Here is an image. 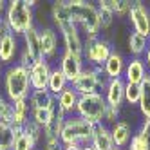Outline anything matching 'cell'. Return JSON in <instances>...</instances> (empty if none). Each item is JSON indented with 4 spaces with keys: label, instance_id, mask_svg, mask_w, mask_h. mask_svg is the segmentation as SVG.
Instances as JSON below:
<instances>
[{
    "label": "cell",
    "instance_id": "obj_1",
    "mask_svg": "<svg viewBox=\"0 0 150 150\" xmlns=\"http://www.w3.org/2000/svg\"><path fill=\"white\" fill-rule=\"evenodd\" d=\"M69 15L72 24L83 31L85 38L100 36V16H98V6H94L85 0H69L67 2Z\"/></svg>",
    "mask_w": 150,
    "mask_h": 150
},
{
    "label": "cell",
    "instance_id": "obj_2",
    "mask_svg": "<svg viewBox=\"0 0 150 150\" xmlns=\"http://www.w3.org/2000/svg\"><path fill=\"white\" fill-rule=\"evenodd\" d=\"M2 89L4 96L11 101L18 100H27L33 87H31V78H29V69L22 67L20 63H13L4 71L2 78Z\"/></svg>",
    "mask_w": 150,
    "mask_h": 150
},
{
    "label": "cell",
    "instance_id": "obj_3",
    "mask_svg": "<svg viewBox=\"0 0 150 150\" xmlns=\"http://www.w3.org/2000/svg\"><path fill=\"white\" fill-rule=\"evenodd\" d=\"M4 20L15 36H22L31 27H35V9L29 6L27 0H11L7 2Z\"/></svg>",
    "mask_w": 150,
    "mask_h": 150
},
{
    "label": "cell",
    "instance_id": "obj_4",
    "mask_svg": "<svg viewBox=\"0 0 150 150\" xmlns=\"http://www.w3.org/2000/svg\"><path fill=\"white\" fill-rule=\"evenodd\" d=\"M94 123L83 120L80 116H67L65 123H63L62 128V136H60V141L63 145H91V139L94 134Z\"/></svg>",
    "mask_w": 150,
    "mask_h": 150
},
{
    "label": "cell",
    "instance_id": "obj_5",
    "mask_svg": "<svg viewBox=\"0 0 150 150\" xmlns=\"http://www.w3.org/2000/svg\"><path fill=\"white\" fill-rule=\"evenodd\" d=\"M107 85H109V78L105 76L103 67H89L87 65L71 87L80 96H85V94H103Z\"/></svg>",
    "mask_w": 150,
    "mask_h": 150
},
{
    "label": "cell",
    "instance_id": "obj_6",
    "mask_svg": "<svg viewBox=\"0 0 150 150\" xmlns=\"http://www.w3.org/2000/svg\"><path fill=\"white\" fill-rule=\"evenodd\" d=\"M107 101L103 94H85L80 96L78 105H76V116L83 117L94 125L103 123V117L107 112Z\"/></svg>",
    "mask_w": 150,
    "mask_h": 150
},
{
    "label": "cell",
    "instance_id": "obj_7",
    "mask_svg": "<svg viewBox=\"0 0 150 150\" xmlns=\"http://www.w3.org/2000/svg\"><path fill=\"white\" fill-rule=\"evenodd\" d=\"M112 44L103 36L85 38L83 42V62H87L89 67H103V63L112 52Z\"/></svg>",
    "mask_w": 150,
    "mask_h": 150
},
{
    "label": "cell",
    "instance_id": "obj_8",
    "mask_svg": "<svg viewBox=\"0 0 150 150\" xmlns=\"http://www.w3.org/2000/svg\"><path fill=\"white\" fill-rule=\"evenodd\" d=\"M130 24L134 27V33H139L146 38H150V11L143 2H132L130 7Z\"/></svg>",
    "mask_w": 150,
    "mask_h": 150
},
{
    "label": "cell",
    "instance_id": "obj_9",
    "mask_svg": "<svg viewBox=\"0 0 150 150\" xmlns=\"http://www.w3.org/2000/svg\"><path fill=\"white\" fill-rule=\"evenodd\" d=\"M85 69V62L81 56L78 54H72L69 51H63L62 52V58H60V71L63 72V76L67 78L69 85H72L76 81V78L81 74V71Z\"/></svg>",
    "mask_w": 150,
    "mask_h": 150
},
{
    "label": "cell",
    "instance_id": "obj_10",
    "mask_svg": "<svg viewBox=\"0 0 150 150\" xmlns=\"http://www.w3.org/2000/svg\"><path fill=\"white\" fill-rule=\"evenodd\" d=\"M58 31H60L62 40H63V47H65L63 51H69L72 54L81 56L83 54V40L80 36V29L71 22V24L62 25Z\"/></svg>",
    "mask_w": 150,
    "mask_h": 150
},
{
    "label": "cell",
    "instance_id": "obj_11",
    "mask_svg": "<svg viewBox=\"0 0 150 150\" xmlns=\"http://www.w3.org/2000/svg\"><path fill=\"white\" fill-rule=\"evenodd\" d=\"M51 63L49 60H40L35 62L29 69V78H31V87L33 91H44L47 89V83H49V76H51Z\"/></svg>",
    "mask_w": 150,
    "mask_h": 150
},
{
    "label": "cell",
    "instance_id": "obj_12",
    "mask_svg": "<svg viewBox=\"0 0 150 150\" xmlns=\"http://www.w3.org/2000/svg\"><path fill=\"white\" fill-rule=\"evenodd\" d=\"M125 80L123 78H116V80H109V85L103 92L105 101L109 107L114 109H121V105L125 103Z\"/></svg>",
    "mask_w": 150,
    "mask_h": 150
},
{
    "label": "cell",
    "instance_id": "obj_13",
    "mask_svg": "<svg viewBox=\"0 0 150 150\" xmlns=\"http://www.w3.org/2000/svg\"><path fill=\"white\" fill-rule=\"evenodd\" d=\"M20 52V45H18V36L15 35H7L4 38H0V63L6 67L13 65L15 58Z\"/></svg>",
    "mask_w": 150,
    "mask_h": 150
},
{
    "label": "cell",
    "instance_id": "obj_14",
    "mask_svg": "<svg viewBox=\"0 0 150 150\" xmlns=\"http://www.w3.org/2000/svg\"><path fill=\"white\" fill-rule=\"evenodd\" d=\"M148 74L146 71V63L143 58H132L130 62H127V67L123 72V80L125 83H132V85H141L145 76Z\"/></svg>",
    "mask_w": 150,
    "mask_h": 150
},
{
    "label": "cell",
    "instance_id": "obj_15",
    "mask_svg": "<svg viewBox=\"0 0 150 150\" xmlns=\"http://www.w3.org/2000/svg\"><path fill=\"white\" fill-rule=\"evenodd\" d=\"M40 47L45 60L52 58L58 51V33L54 27H42L40 29Z\"/></svg>",
    "mask_w": 150,
    "mask_h": 150
},
{
    "label": "cell",
    "instance_id": "obj_16",
    "mask_svg": "<svg viewBox=\"0 0 150 150\" xmlns=\"http://www.w3.org/2000/svg\"><path fill=\"white\" fill-rule=\"evenodd\" d=\"M127 67V62L123 58L121 52L112 51L110 56L107 58V62L103 63V72L109 80H116V78H123V72Z\"/></svg>",
    "mask_w": 150,
    "mask_h": 150
},
{
    "label": "cell",
    "instance_id": "obj_17",
    "mask_svg": "<svg viewBox=\"0 0 150 150\" xmlns=\"http://www.w3.org/2000/svg\"><path fill=\"white\" fill-rule=\"evenodd\" d=\"M91 145L94 146V150H114V141H112V134L110 128L105 123H100L94 127V134L91 139Z\"/></svg>",
    "mask_w": 150,
    "mask_h": 150
},
{
    "label": "cell",
    "instance_id": "obj_18",
    "mask_svg": "<svg viewBox=\"0 0 150 150\" xmlns=\"http://www.w3.org/2000/svg\"><path fill=\"white\" fill-rule=\"evenodd\" d=\"M22 40H24V49L33 56L35 62H40L44 60V54H42V47H40V29L35 25L31 27L27 33L22 35Z\"/></svg>",
    "mask_w": 150,
    "mask_h": 150
},
{
    "label": "cell",
    "instance_id": "obj_19",
    "mask_svg": "<svg viewBox=\"0 0 150 150\" xmlns=\"http://www.w3.org/2000/svg\"><path fill=\"white\" fill-rule=\"evenodd\" d=\"M110 134H112V141H114V146L116 148H127L128 143L132 139V128L127 121H116L112 127H110Z\"/></svg>",
    "mask_w": 150,
    "mask_h": 150
},
{
    "label": "cell",
    "instance_id": "obj_20",
    "mask_svg": "<svg viewBox=\"0 0 150 150\" xmlns=\"http://www.w3.org/2000/svg\"><path fill=\"white\" fill-rule=\"evenodd\" d=\"M27 101H29L31 110L33 109H52V107L56 105V96H52L47 89H44V91H31Z\"/></svg>",
    "mask_w": 150,
    "mask_h": 150
},
{
    "label": "cell",
    "instance_id": "obj_21",
    "mask_svg": "<svg viewBox=\"0 0 150 150\" xmlns=\"http://www.w3.org/2000/svg\"><path fill=\"white\" fill-rule=\"evenodd\" d=\"M65 120H67V114L56 105V107H54V114H52L51 121H49L47 127L44 128V139H47V137H56V139H60V136H62V128H63V123H65Z\"/></svg>",
    "mask_w": 150,
    "mask_h": 150
},
{
    "label": "cell",
    "instance_id": "obj_22",
    "mask_svg": "<svg viewBox=\"0 0 150 150\" xmlns=\"http://www.w3.org/2000/svg\"><path fill=\"white\" fill-rule=\"evenodd\" d=\"M78 100H80V94L69 85L65 91H62V92L56 96V105H58L65 114H72V112H76Z\"/></svg>",
    "mask_w": 150,
    "mask_h": 150
},
{
    "label": "cell",
    "instance_id": "obj_23",
    "mask_svg": "<svg viewBox=\"0 0 150 150\" xmlns=\"http://www.w3.org/2000/svg\"><path fill=\"white\" fill-rule=\"evenodd\" d=\"M31 120V107L27 100H18L13 103V121L11 125L16 128H22Z\"/></svg>",
    "mask_w": 150,
    "mask_h": 150
},
{
    "label": "cell",
    "instance_id": "obj_24",
    "mask_svg": "<svg viewBox=\"0 0 150 150\" xmlns=\"http://www.w3.org/2000/svg\"><path fill=\"white\" fill-rule=\"evenodd\" d=\"M51 18L52 22H54V25L60 29L62 25L65 24H71V15H69V7H67V2H63V0H56L54 4H52L51 7Z\"/></svg>",
    "mask_w": 150,
    "mask_h": 150
},
{
    "label": "cell",
    "instance_id": "obj_25",
    "mask_svg": "<svg viewBox=\"0 0 150 150\" xmlns=\"http://www.w3.org/2000/svg\"><path fill=\"white\" fill-rule=\"evenodd\" d=\"M67 87H69V81H67L65 76H63V72L60 71V67H52L51 76H49V83H47V91L52 96H58L62 91H65Z\"/></svg>",
    "mask_w": 150,
    "mask_h": 150
},
{
    "label": "cell",
    "instance_id": "obj_26",
    "mask_svg": "<svg viewBox=\"0 0 150 150\" xmlns=\"http://www.w3.org/2000/svg\"><path fill=\"white\" fill-rule=\"evenodd\" d=\"M22 132V128H16L13 125L0 123V150H13L15 137Z\"/></svg>",
    "mask_w": 150,
    "mask_h": 150
},
{
    "label": "cell",
    "instance_id": "obj_27",
    "mask_svg": "<svg viewBox=\"0 0 150 150\" xmlns=\"http://www.w3.org/2000/svg\"><path fill=\"white\" fill-rule=\"evenodd\" d=\"M139 89H141V96H139V103H137L139 112L145 120H150V74L145 76Z\"/></svg>",
    "mask_w": 150,
    "mask_h": 150
},
{
    "label": "cell",
    "instance_id": "obj_28",
    "mask_svg": "<svg viewBox=\"0 0 150 150\" xmlns=\"http://www.w3.org/2000/svg\"><path fill=\"white\" fill-rule=\"evenodd\" d=\"M146 45H148V38L132 31L130 36H128V51L134 54V58H141V54H145L146 51Z\"/></svg>",
    "mask_w": 150,
    "mask_h": 150
},
{
    "label": "cell",
    "instance_id": "obj_29",
    "mask_svg": "<svg viewBox=\"0 0 150 150\" xmlns=\"http://www.w3.org/2000/svg\"><path fill=\"white\" fill-rule=\"evenodd\" d=\"M98 16H100V27L101 29H109L114 24L116 15L112 13V9L109 7L107 0H100V2H98Z\"/></svg>",
    "mask_w": 150,
    "mask_h": 150
},
{
    "label": "cell",
    "instance_id": "obj_30",
    "mask_svg": "<svg viewBox=\"0 0 150 150\" xmlns=\"http://www.w3.org/2000/svg\"><path fill=\"white\" fill-rule=\"evenodd\" d=\"M54 107H52V109H33V110H31V121H35L38 127L45 128L47 123L51 121L52 114H54Z\"/></svg>",
    "mask_w": 150,
    "mask_h": 150
},
{
    "label": "cell",
    "instance_id": "obj_31",
    "mask_svg": "<svg viewBox=\"0 0 150 150\" xmlns=\"http://www.w3.org/2000/svg\"><path fill=\"white\" fill-rule=\"evenodd\" d=\"M13 121V103L4 94H0V123L11 125Z\"/></svg>",
    "mask_w": 150,
    "mask_h": 150
},
{
    "label": "cell",
    "instance_id": "obj_32",
    "mask_svg": "<svg viewBox=\"0 0 150 150\" xmlns=\"http://www.w3.org/2000/svg\"><path fill=\"white\" fill-rule=\"evenodd\" d=\"M35 148H36V141L29 134H25L24 130L15 137L13 150H35Z\"/></svg>",
    "mask_w": 150,
    "mask_h": 150
},
{
    "label": "cell",
    "instance_id": "obj_33",
    "mask_svg": "<svg viewBox=\"0 0 150 150\" xmlns=\"http://www.w3.org/2000/svg\"><path fill=\"white\" fill-rule=\"evenodd\" d=\"M107 4L116 16H127L132 7V2H128V0H107Z\"/></svg>",
    "mask_w": 150,
    "mask_h": 150
},
{
    "label": "cell",
    "instance_id": "obj_34",
    "mask_svg": "<svg viewBox=\"0 0 150 150\" xmlns=\"http://www.w3.org/2000/svg\"><path fill=\"white\" fill-rule=\"evenodd\" d=\"M139 96H141L139 85H132V83L125 85V101L128 105H137L139 103Z\"/></svg>",
    "mask_w": 150,
    "mask_h": 150
},
{
    "label": "cell",
    "instance_id": "obj_35",
    "mask_svg": "<svg viewBox=\"0 0 150 150\" xmlns=\"http://www.w3.org/2000/svg\"><path fill=\"white\" fill-rule=\"evenodd\" d=\"M22 130H24L25 134H29L31 137H33L35 141H36V145L42 141V139H44V128H42V127H38L35 121H31V120H29V121H27V123L22 127Z\"/></svg>",
    "mask_w": 150,
    "mask_h": 150
},
{
    "label": "cell",
    "instance_id": "obj_36",
    "mask_svg": "<svg viewBox=\"0 0 150 150\" xmlns=\"http://www.w3.org/2000/svg\"><path fill=\"white\" fill-rule=\"evenodd\" d=\"M127 150H148V146H146V143H145V139L136 132V134L132 136V139H130V143H128Z\"/></svg>",
    "mask_w": 150,
    "mask_h": 150
},
{
    "label": "cell",
    "instance_id": "obj_37",
    "mask_svg": "<svg viewBox=\"0 0 150 150\" xmlns=\"http://www.w3.org/2000/svg\"><path fill=\"white\" fill-rule=\"evenodd\" d=\"M120 110L121 109H114V107H107V112H105V117H103V123H116L120 121Z\"/></svg>",
    "mask_w": 150,
    "mask_h": 150
},
{
    "label": "cell",
    "instance_id": "obj_38",
    "mask_svg": "<svg viewBox=\"0 0 150 150\" xmlns=\"http://www.w3.org/2000/svg\"><path fill=\"white\" fill-rule=\"evenodd\" d=\"M16 63H20L22 67H25V69H31V65L35 63V60H33V56L29 54V52L22 47V51H20V54H18V62Z\"/></svg>",
    "mask_w": 150,
    "mask_h": 150
},
{
    "label": "cell",
    "instance_id": "obj_39",
    "mask_svg": "<svg viewBox=\"0 0 150 150\" xmlns=\"http://www.w3.org/2000/svg\"><path fill=\"white\" fill-rule=\"evenodd\" d=\"M42 150H63V143L56 137H47L44 139V148Z\"/></svg>",
    "mask_w": 150,
    "mask_h": 150
},
{
    "label": "cell",
    "instance_id": "obj_40",
    "mask_svg": "<svg viewBox=\"0 0 150 150\" xmlns=\"http://www.w3.org/2000/svg\"><path fill=\"white\" fill-rule=\"evenodd\" d=\"M137 134L145 139V143H146V146H148V150H150V120H145V121H143V125L139 127Z\"/></svg>",
    "mask_w": 150,
    "mask_h": 150
},
{
    "label": "cell",
    "instance_id": "obj_41",
    "mask_svg": "<svg viewBox=\"0 0 150 150\" xmlns=\"http://www.w3.org/2000/svg\"><path fill=\"white\" fill-rule=\"evenodd\" d=\"M7 35H13V31H11V27L7 25V22L4 18H0V38H4Z\"/></svg>",
    "mask_w": 150,
    "mask_h": 150
},
{
    "label": "cell",
    "instance_id": "obj_42",
    "mask_svg": "<svg viewBox=\"0 0 150 150\" xmlns=\"http://www.w3.org/2000/svg\"><path fill=\"white\" fill-rule=\"evenodd\" d=\"M145 63H146V67H150V38H148V45L145 51Z\"/></svg>",
    "mask_w": 150,
    "mask_h": 150
},
{
    "label": "cell",
    "instance_id": "obj_43",
    "mask_svg": "<svg viewBox=\"0 0 150 150\" xmlns=\"http://www.w3.org/2000/svg\"><path fill=\"white\" fill-rule=\"evenodd\" d=\"M63 150H83L81 145H63Z\"/></svg>",
    "mask_w": 150,
    "mask_h": 150
},
{
    "label": "cell",
    "instance_id": "obj_44",
    "mask_svg": "<svg viewBox=\"0 0 150 150\" xmlns=\"http://www.w3.org/2000/svg\"><path fill=\"white\" fill-rule=\"evenodd\" d=\"M6 7H7V2L0 0V18H4V15H6Z\"/></svg>",
    "mask_w": 150,
    "mask_h": 150
},
{
    "label": "cell",
    "instance_id": "obj_45",
    "mask_svg": "<svg viewBox=\"0 0 150 150\" xmlns=\"http://www.w3.org/2000/svg\"><path fill=\"white\" fill-rule=\"evenodd\" d=\"M4 65H2V63H0V83H2V78H4V69H2Z\"/></svg>",
    "mask_w": 150,
    "mask_h": 150
},
{
    "label": "cell",
    "instance_id": "obj_46",
    "mask_svg": "<svg viewBox=\"0 0 150 150\" xmlns=\"http://www.w3.org/2000/svg\"><path fill=\"white\" fill-rule=\"evenodd\" d=\"M83 150H94V146H92V145H85Z\"/></svg>",
    "mask_w": 150,
    "mask_h": 150
},
{
    "label": "cell",
    "instance_id": "obj_47",
    "mask_svg": "<svg viewBox=\"0 0 150 150\" xmlns=\"http://www.w3.org/2000/svg\"><path fill=\"white\" fill-rule=\"evenodd\" d=\"M114 150H121V148H114Z\"/></svg>",
    "mask_w": 150,
    "mask_h": 150
}]
</instances>
